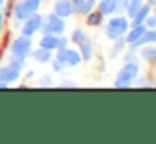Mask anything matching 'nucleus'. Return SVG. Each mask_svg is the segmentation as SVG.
Here are the masks:
<instances>
[{
  "mask_svg": "<svg viewBox=\"0 0 156 144\" xmlns=\"http://www.w3.org/2000/svg\"><path fill=\"white\" fill-rule=\"evenodd\" d=\"M143 72V62L141 60H129V62H122V65L116 70L114 80H112V87L114 89H133L134 87V80L139 77Z\"/></svg>",
  "mask_w": 156,
  "mask_h": 144,
  "instance_id": "nucleus-1",
  "label": "nucleus"
},
{
  "mask_svg": "<svg viewBox=\"0 0 156 144\" xmlns=\"http://www.w3.org/2000/svg\"><path fill=\"white\" fill-rule=\"evenodd\" d=\"M131 27V20L128 15H124L122 12L114 13L111 17H106V22L102 23L101 30H102V37L108 42H112L116 39H121L126 35L128 29Z\"/></svg>",
  "mask_w": 156,
  "mask_h": 144,
  "instance_id": "nucleus-2",
  "label": "nucleus"
},
{
  "mask_svg": "<svg viewBox=\"0 0 156 144\" xmlns=\"http://www.w3.org/2000/svg\"><path fill=\"white\" fill-rule=\"evenodd\" d=\"M35 49V40L34 37H27L24 33L19 32L17 35H14L10 39L7 45V57L12 59H19V60H30L32 50Z\"/></svg>",
  "mask_w": 156,
  "mask_h": 144,
  "instance_id": "nucleus-3",
  "label": "nucleus"
},
{
  "mask_svg": "<svg viewBox=\"0 0 156 144\" xmlns=\"http://www.w3.org/2000/svg\"><path fill=\"white\" fill-rule=\"evenodd\" d=\"M25 67H27V62H25V60L7 57L5 62L0 64V82L7 84L9 87L17 86L22 80V74H24Z\"/></svg>",
  "mask_w": 156,
  "mask_h": 144,
  "instance_id": "nucleus-4",
  "label": "nucleus"
},
{
  "mask_svg": "<svg viewBox=\"0 0 156 144\" xmlns=\"http://www.w3.org/2000/svg\"><path fill=\"white\" fill-rule=\"evenodd\" d=\"M44 3L41 0H14L12 5V15H10V22H17L22 23L27 17L34 15V13L41 12Z\"/></svg>",
  "mask_w": 156,
  "mask_h": 144,
  "instance_id": "nucleus-5",
  "label": "nucleus"
},
{
  "mask_svg": "<svg viewBox=\"0 0 156 144\" xmlns=\"http://www.w3.org/2000/svg\"><path fill=\"white\" fill-rule=\"evenodd\" d=\"M35 45L42 47V49H45V50H51V52H55V50L69 45V37H67V33H64V35H54V33L41 32Z\"/></svg>",
  "mask_w": 156,
  "mask_h": 144,
  "instance_id": "nucleus-6",
  "label": "nucleus"
},
{
  "mask_svg": "<svg viewBox=\"0 0 156 144\" xmlns=\"http://www.w3.org/2000/svg\"><path fill=\"white\" fill-rule=\"evenodd\" d=\"M42 32L45 33H54V35H64L67 33V19H62L57 13L51 12L44 13V27Z\"/></svg>",
  "mask_w": 156,
  "mask_h": 144,
  "instance_id": "nucleus-7",
  "label": "nucleus"
},
{
  "mask_svg": "<svg viewBox=\"0 0 156 144\" xmlns=\"http://www.w3.org/2000/svg\"><path fill=\"white\" fill-rule=\"evenodd\" d=\"M54 57L61 60L67 69H77L81 64H84V62H82V59H81V54H79L77 47L71 45V44H69L67 47H62V49L55 50Z\"/></svg>",
  "mask_w": 156,
  "mask_h": 144,
  "instance_id": "nucleus-8",
  "label": "nucleus"
},
{
  "mask_svg": "<svg viewBox=\"0 0 156 144\" xmlns=\"http://www.w3.org/2000/svg\"><path fill=\"white\" fill-rule=\"evenodd\" d=\"M42 27H44V13H42V10H41V12L27 17V19L20 23L19 32L27 35V37H37L39 33L42 32Z\"/></svg>",
  "mask_w": 156,
  "mask_h": 144,
  "instance_id": "nucleus-9",
  "label": "nucleus"
},
{
  "mask_svg": "<svg viewBox=\"0 0 156 144\" xmlns=\"http://www.w3.org/2000/svg\"><path fill=\"white\" fill-rule=\"evenodd\" d=\"M51 12L57 13L59 17L67 20L76 17V9L72 0H51Z\"/></svg>",
  "mask_w": 156,
  "mask_h": 144,
  "instance_id": "nucleus-10",
  "label": "nucleus"
},
{
  "mask_svg": "<svg viewBox=\"0 0 156 144\" xmlns=\"http://www.w3.org/2000/svg\"><path fill=\"white\" fill-rule=\"evenodd\" d=\"M77 50L81 54V59L82 62H92L98 55V47H96V42L89 37L87 40H84L82 44L77 45Z\"/></svg>",
  "mask_w": 156,
  "mask_h": 144,
  "instance_id": "nucleus-11",
  "label": "nucleus"
},
{
  "mask_svg": "<svg viewBox=\"0 0 156 144\" xmlns=\"http://www.w3.org/2000/svg\"><path fill=\"white\" fill-rule=\"evenodd\" d=\"M69 44L74 47H77L79 44H82L84 40L89 39V33H87V27L84 25V23H77V25H74L71 29V32H69Z\"/></svg>",
  "mask_w": 156,
  "mask_h": 144,
  "instance_id": "nucleus-12",
  "label": "nucleus"
},
{
  "mask_svg": "<svg viewBox=\"0 0 156 144\" xmlns=\"http://www.w3.org/2000/svg\"><path fill=\"white\" fill-rule=\"evenodd\" d=\"M146 32V25L143 23V25H131L128 29V32H126L124 35V40L128 45H136L139 47V42H141V37L144 35Z\"/></svg>",
  "mask_w": 156,
  "mask_h": 144,
  "instance_id": "nucleus-13",
  "label": "nucleus"
},
{
  "mask_svg": "<svg viewBox=\"0 0 156 144\" xmlns=\"http://www.w3.org/2000/svg\"><path fill=\"white\" fill-rule=\"evenodd\" d=\"M82 19H84V25L87 27V29H101L102 23L106 22V15L98 9L89 12L87 15H84Z\"/></svg>",
  "mask_w": 156,
  "mask_h": 144,
  "instance_id": "nucleus-14",
  "label": "nucleus"
},
{
  "mask_svg": "<svg viewBox=\"0 0 156 144\" xmlns=\"http://www.w3.org/2000/svg\"><path fill=\"white\" fill-rule=\"evenodd\" d=\"M96 9L101 10L106 17H111L121 12V0H98Z\"/></svg>",
  "mask_w": 156,
  "mask_h": 144,
  "instance_id": "nucleus-15",
  "label": "nucleus"
},
{
  "mask_svg": "<svg viewBox=\"0 0 156 144\" xmlns=\"http://www.w3.org/2000/svg\"><path fill=\"white\" fill-rule=\"evenodd\" d=\"M52 57H54V52L45 50V49H42V47L35 45V49L32 50L30 60L35 64V65H49V64H51V60H52Z\"/></svg>",
  "mask_w": 156,
  "mask_h": 144,
  "instance_id": "nucleus-16",
  "label": "nucleus"
},
{
  "mask_svg": "<svg viewBox=\"0 0 156 144\" xmlns=\"http://www.w3.org/2000/svg\"><path fill=\"white\" fill-rule=\"evenodd\" d=\"M126 47H128V44H126L124 37L112 40L111 45H109V49H108V52H106V59H109V60L121 59V55H122V52L126 50Z\"/></svg>",
  "mask_w": 156,
  "mask_h": 144,
  "instance_id": "nucleus-17",
  "label": "nucleus"
},
{
  "mask_svg": "<svg viewBox=\"0 0 156 144\" xmlns=\"http://www.w3.org/2000/svg\"><path fill=\"white\" fill-rule=\"evenodd\" d=\"M153 10V5H149L148 2H144L141 5V9L138 10V12L134 13V17H131V25H143V23L146 22V19H148V15L151 13Z\"/></svg>",
  "mask_w": 156,
  "mask_h": 144,
  "instance_id": "nucleus-18",
  "label": "nucleus"
},
{
  "mask_svg": "<svg viewBox=\"0 0 156 144\" xmlns=\"http://www.w3.org/2000/svg\"><path fill=\"white\" fill-rule=\"evenodd\" d=\"M143 3H144V0H121V12L131 19L141 9Z\"/></svg>",
  "mask_w": 156,
  "mask_h": 144,
  "instance_id": "nucleus-19",
  "label": "nucleus"
},
{
  "mask_svg": "<svg viewBox=\"0 0 156 144\" xmlns=\"http://www.w3.org/2000/svg\"><path fill=\"white\" fill-rule=\"evenodd\" d=\"M34 86L35 87H41V89H49V87H54L55 86L54 74H52V72H44V74H41V76H37L34 79Z\"/></svg>",
  "mask_w": 156,
  "mask_h": 144,
  "instance_id": "nucleus-20",
  "label": "nucleus"
},
{
  "mask_svg": "<svg viewBox=\"0 0 156 144\" xmlns=\"http://www.w3.org/2000/svg\"><path fill=\"white\" fill-rule=\"evenodd\" d=\"M153 84H154V77L148 76V74H143V72L134 80V87H138V89H153Z\"/></svg>",
  "mask_w": 156,
  "mask_h": 144,
  "instance_id": "nucleus-21",
  "label": "nucleus"
},
{
  "mask_svg": "<svg viewBox=\"0 0 156 144\" xmlns=\"http://www.w3.org/2000/svg\"><path fill=\"white\" fill-rule=\"evenodd\" d=\"M121 60H122V62L139 60V57H138V47H136V45H128V47H126V50L122 52V55H121Z\"/></svg>",
  "mask_w": 156,
  "mask_h": 144,
  "instance_id": "nucleus-22",
  "label": "nucleus"
},
{
  "mask_svg": "<svg viewBox=\"0 0 156 144\" xmlns=\"http://www.w3.org/2000/svg\"><path fill=\"white\" fill-rule=\"evenodd\" d=\"M49 65H51V70H52V74H54V76H61V74H64L66 70H69L67 67H66L59 59H55V57H52V60H51V64H49Z\"/></svg>",
  "mask_w": 156,
  "mask_h": 144,
  "instance_id": "nucleus-23",
  "label": "nucleus"
},
{
  "mask_svg": "<svg viewBox=\"0 0 156 144\" xmlns=\"http://www.w3.org/2000/svg\"><path fill=\"white\" fill-rule=\"evenodd\" d=\"M96 3H98V0H86V2L82 3V7L77 10V13H76V15H79V17L87 15L89 12H92V10L96 9Z\"/></svg>",
  "mask_w": 156,
  "mask_h": 144,
  "instance_id": "nucleus-24",
  "label": "nucleus"
},
{
  "mask_svg": "<svg viewBox=\"0 0 156 144\" xmlns=\"http://www.w3.org/2000/svg\"><path fill=\"white\" fill-rule=\"evenodd\" d=\"M144 44H153V45H156V29H146L144 35L141 37L139 45H144Z\"/></svg>",
  "mask_w": 156,
  "mask_h": 144,
  "instance_id": "nucleus-25",
  "label": "nucleus"
},
{
  "mask_svg": "<svg viewBox=\"0 0 156 144\" xmlns=\"http://www.w3.org/2000/svg\"><path fill=\"white\" fill-rule=\"evenodd\" d=\"M35 77H37V72H35L34 67H25V69H24V74H22V80L29 84V82H32Z\"/></svg>",
  "mask_w": 156,
  "mask_h": 144,
  "instance_id": "nucleus-26",
  "label": "nucleus"
},
{
  "mask_svg": "<svg viewBox=\"0 0 156 144\" xmlns=\"http://www.w3.org/2000/svg\"><path fill=\"white\" fill-rule=\"evenodd\" d=\"M144 25H146V29H156V5L153 7V10L148 15V19H146Z\"/></svg>",
  "mask_w": 156,
  "mask_h": 144,
  "instance_id": "nucleus-27",
  "label": "nucleus"
},
{
  "mask_svg": "<svg viewBox=\"0 0 156 144\" xmlns=\"http://www.w3.org/2000/svg\"><path fill=\"white\" fill-rule=\"evenodd\" d=\"M57 87H61V89H76L77 87V82L72 79H62L61 82L57 84Z\"/></svg>",
  "mask_w": 156,
  "mask_h": 144,
  "instance_id": "nucleus-28",
  "label": "nucleus"
},
{
  "mask_svg": "<svg viewBox=\"0 0 156 144\" xmlns=\"http://www.w3.org/2000/svg\"><path fill=\"white\" fill-rule=\"evenodd\" d=\"M96 59H98V65H96V69H98V72H104L106 69H108V65H106V55H96ZM94 59V60H96Z\"/></svg>",
  "mask_w": 156,
  "mask_h": 144,
  "instance_id": "nucleus-29",
  "label": "nucleus"
},
{
  "mask_svg": "<svg viewBox=\"0 0 156 144\" xmlns=\"http://www.w3.org/2000/svg\"><path fill=\"white\" fill-rule=\"evenodd\" d=\"M7 15L4 13V10L0 9V35H4L5 32V27H7Z\"/></svg>",
  "mask_w": 156,
  "mask_h": 144,
  "instance_id": "nucleus-30",
  "label": "nucleus"
},
{
  "mask_svg": "<svg viewBox=\"0 0 156 144\" xmlns=\"http://www.w3.org/2000/svg\"><path fill=\"white\" fill-rule=\"evenodd\" d=\"M86 0H72V3H74V9H76V13H77V10L82 7V3H84Z\"/></svg>",
  "mask_w": 156,
  "mask_h": 144,
  "instance_id": "nucleus-31",
  "label": "nucleus"
},
{
  "mask_svg": "<svg viewBox=\"0 0 156 144\" xmlns=\"http://www.w3.org/2000/svg\"><path fill=\"white\" fill-rule=\"evenodd\" d=\"M7 2H9V0H0V9H4V5H5Z\"/></svg>",
  "mask_w": 156,
  "mask_h": 144,
  "instance_id": "nucleus-32",
  "label": "nucleus"
},
{
  "mask_svg": "<svg viewBox=\"0 0 156 144\" xmlns=\"http://www.w3.org/2000/svg\"><path fill=\"white\" fill-rule=\"evenodd\" d=\"M41 2H42V3H44V5H45V3H51V0H41Z\"/></svg>",
  "mask_w": 156,
  "mask_h": 144,
  "instance_id": "nucleus-33",
  "label": "nucleus"
},
{
  "mask_svg": "<svg viewBox=\"0 0 156 144\" xmlns=\"http://www.w3.org/2000/svg\"><path fill=\"white\" fill-rule=\"evenodd\" d=\"M153 89H156V79H154V84H153Z\"/></svg>",
  "mask_w": 156,
  "mask_h": 144,
  "instance_id": "nucleus-34",
  "label": "nucleus"
},
{
  "mask_svg": "<svg viewBox=\"0 0 156 144\" xmlns=\"http://www.w3.org/2000/svg\"><path fill=\"white\" fill-rule=\"evenodd\" d=\"M153 72H154V74H153V77H154V79H156V69H154V70H153Z\"/></svg>",
  "mask_w": 156,
  "mask_h": 144,
  "instance_id": "nucleus-35",
  "label": "nucleus"
},
{
  "mask_svg": "<svg viewBox=\"0 0 156 144\" xmlns=\"http://www.w3.org/2000/svg\"><path fill=\"white\" fill-rule=\"evenodd\" d=\"M0 37H2V35H0Z\"/></svg>",
  "mask_w": 156,
  "mask_h": 144,
  "instance_id": "nucleus-36",
  "label": "nucleus"
}]
</instances>
